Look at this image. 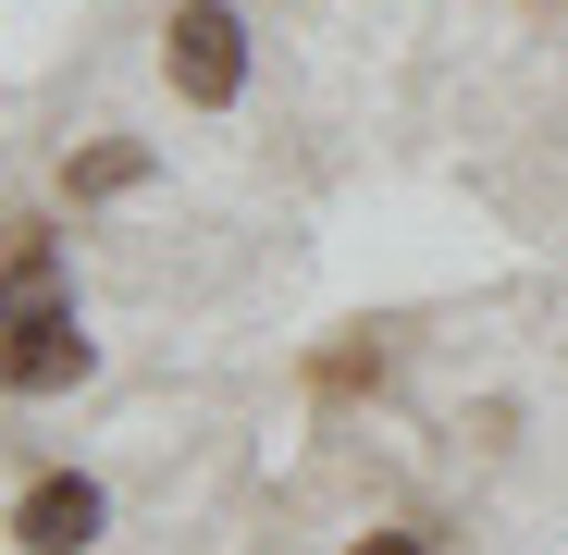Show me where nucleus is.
Masks as SVG:
<instances>
[{"mask_svg": "<svg viewBox=\"0 0 568 555\" xmlns=\"http://www.w3.org/2000/svg\"><path fill=\"white\" fill-rule=\"evenodd\" d=\"M74 383H87L74 285H62V247L26 223L13 259H0V395H74Z\"/></svg>", "mask_w": 568, "mask_h": 555, "instance_id": "f257e3e1", "label": "nucleus"}, {"mask_svg": "<svg viewBox=\"0 0 568 555\" xmlns=\"http://www.w3.org/2000/svg\"><path fill=\"white\" fill-rule=\"evenodd\" d=\"M161 74H173L185 112H223L235 86H247V13H235V0H173V25H161Z\"/></svg>", "mask_w": 568, "mask_h": 555, "instance_id": "f03ea898", "label": "nucleus"}, {"mask_svg": "<svg viewBox=\"0 0 568 555\" xmlns=\"http://www.w3.org/2000/svg\"><path fill=\"white\" fill-rule=\"evenodd\" d=\"M100 482H87V470H50V482H26L13 494V543L26 555H87V543H100Z\"/></svg>", "mask_w": 568, "mask_h": 555, "instance_id": "7ed1b4c3", "label": "nucleus"}, {"mask_svg": "<svg viewBox=\"0 0 568 555\" xmlns=\"http://www.w3.org/2000/svg\"><path fill=\"white\" fill-rule=\"evenodd\" d=\"M124 185H149V148L136 136H100V148L62 161V198H124Z\"/></svg>", "mask_w": 568, "mask_h": 555, "instance_id": "20e7f679", "label": "nucleus"}, {"mask_svg": "<svg viewBox=\"0 0 568 555\" xmlns=\"http://www.w3.org/2000/svg\"><path fill=\"white\" fill-rule=\"evenodd\" d=\"M322 383H334V395H358V383H384V346H334V358H322Z\"/></svg>", "mask_w": 568, "mask_h": 555, "instance_id": "39448f33", "label": "nucleus"}, {"mask_svg": "<svg viewBox=\"0 0 568 555\" xmlns=\"http://www.w3.org/2000/svg\"><path fill=\"white\" fill-rule=\"evenodd\" d=\"M346 555H433V531H408V518H396V531H358Z\"/></svg>", "mask_w": 568, "mask_h": 555, "instance_id": "423d86ee", "label": "nucleus"}]
</instances>
